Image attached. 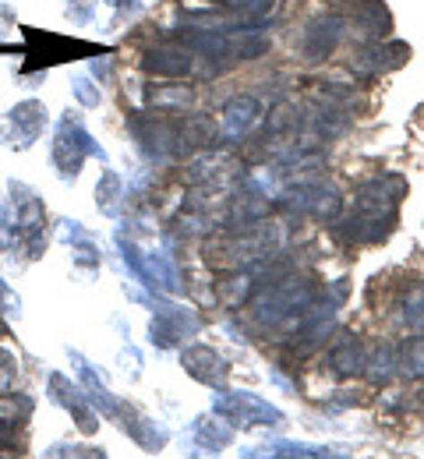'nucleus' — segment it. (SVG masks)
<instances>
[{"label": "nucleus", "instance_id": "f257e3e1", "mask_svg": "<svg viewBox=\"0 0 424 459\" xmlns=\"http://www.w3.org/2000/svg\"><path fill=\"white\" fill-rule=\"evenodd\" d=\"M287 205L298 209V212H311V216H318V220H336L340 209H343V198H340L336 187L307 184V187H301V191H290Z\"/></svg>", "mask_w": 424, "mask_h": 459}, {"label": "nucleus", "instance_id": "f03ea898", "mask_svg": "<svg viewBox=\"0 0 424 459\" xmlns=\"http://www.w3.org/2000/svg\"><path fill=\"white\" fill-rule=\"evenodd\" d=\"M216 410L223 417H230L234 424H280L283 420L280 410H273L269 403H262L258 396H251V393H234V396L216 403Z\"/></svg>", "mask_w": 424, "mask_h": 459}, {"label": "nucleus", "instance_id": "7ed1b4c3", "mask_svg": "<svg viewBox=\"0 0 424 459\" xmlns=\"http://www.w3.org/2000/svg\"><path fill=\"white\" fill-rule=\"evenodd\" d=\"M329 368H333L340 378L361 375V371H368V353H364V346L358 343L350 333H340V340L329 350Z\"/></svg>", "mask_w": 424, "mask_h": 459}, {"label": "nucleus", "instance_id": "20e7f679", "mask_svg": "<svg viewBox=\"0 0 424 459\" xmlns=\"http://www.w3.org/2000/svg\"><path fill=\"white\" fill-rule=\"evenodd\" d=\"M343 39V22L340 18H318L304 29V54L307 57H325L340 47Z\"/></svg>", "mask_w": 424, "mask_h": 459}, {"label": "nucleus", "instance_id": "39448f33", "mask_svg": "<svg viewBox=\"0 0 424 459\" xmlns=\"http://www.w3.org/2000/svg\"><path fill=\"white\" fill-rule=\"evenodd\" d=\"M411 60V47L407 43H389V47H375V50H364L358 57V71L364 74H378V71H396Z\"/></svg>", "mask_w": 424, "mask_h": 459}, {"label": "nucleus", "instance_id": "423d86ee", "mask_svg": "<svg viewBox=\"0 0 424 459\" xmlns=\"http://www.w3.org/2000/svg\"><path fill=\"white\" fill-rule=\"evenodd\" d=\"M184 368L195 375V378H202V382H223L227 378V364H223V357L220 353H212V350H205V346H195V350H187L184 353Z\"/></svg>", "mask_w": 424, "mask_h": 459}, {"label": "nucleus", "instance_id": "0eeeda50", "mask_svg": "<svg viewBox=\"0 0 424 459\" xmlns=\"http://www.w3.org/2000/svg\"><path fill=\"white\" fill-rule=\"evenodd\" d=\"M350 7H354V22L361 25L368 36H385L389 32L393 18H389V11H385L382 0H354Z\"/></svg>", "mask_w": 424, "mask_h": 459}, {"label": "nucleus", "instance_id": "6e6552de", "mask_svg": "<svg viewBox=\"0 0 424 459\" xmlns=\"http://www.w3.org/2000/svg\"><path fill=\"white\" fill-rule=\"evenodd\" d=\"M145 67L156 74H187L191 71V54L187 50H152L145 57Z\"/></svg>", "mask_w": 424, "mask_h": 459}, {"label": "nucleus", "instance_id": "1a4fd4ad", "mask_svg": "<svg viewBox=\"0 0 424 459\" xmlns=\"http://www.w3.org/2000/svg\"><path fill=\"white\" fill-rule=\"evenodd\" d=\"M258 103L251 100V96H244V100H234L230 103V110H227V134H247L251 131V124L258 120Z\"/></svg>", "mask_w": 424, "mask_h": 459}, {"label": "nucleus", "instance_id": "9d476101", "mask_svg": "<svg viewBox=\"0 0 424 459\" xmlns=\"http://www.w3.org/2000/svg\"><path fill=\"white\" fill-rule=\"evenodd\" d=\"M216 124H212V117H191L187 124L181 127V142L184 145H216Z\"/></svg>", "mask_w": 424, "mask_h": 459}, {"label": "nucleus", "instance_id": "9b49d317", "mask_svg": "<svg viewBox=\"0 0 424 459\" xmlns=\"http://www.w3.org/2000/svg\"><path fill=\"white\" fill-rule=\"evenodd\" d=\"M251 293H255V283H251L247 276H230V280H223V283L216 287V297H220L227 307H241Z\"/></svg>", "mask_w": 424, "mask_h": 459}, {"label": "nucleus", "instance_id": "f8f14e48", "mask_svg": "<svg viewBox=\"0 0 424 459\" xmlns=\"http://www.w3.org/2000/svg\"><path fill=\"white\" fill-rule=\"evenodd\" d=\"M403 371L414 378H424V336H414L403 346Z\"/></svg>", "mask_w": 424, "mask_h": 459}, {"label": "nucleus", "instance_id": "ddd939ff", "mask_svg": "<svg viewBox=\"0 0 424 459\" xmlns=\"http://www.w3.org/2000/svg\"><path fill=\"white\" fill-rule=\"evenodd\" d=\"M403 307H407L403 315H407V322H411V325H424V283H411Z\"/></svg>", "mask_w": 424, "mask_h": 459}, {"label": "nucleus", "instance_id": "4468645a", "mask_svg": "<svg viewBox=\"0 0 424 459\" xmlns=\"http://www.w3.org/2000/svg\"><path fill=\"white\" fill-rule=\"evenodd\" d=\"M230 11H238L241 18H262L276 0H223Z\"/></svg>", "mask_w": 424, "mask_h": 459}, {"label": "nucleus", "instance_id": "2eb2a0df", "mask_svg": "<svg viewBox=\"0 0 424 459\" xmlns=\"http://www.w3.org/2000/svg\"><path fill=\"white\" fill-rule=\"evenodd\" d=\"M152 100L160 103V107H170V103H177V107H187L191 103V89H160V92H152Z\"/></svg>", "mask_w": 424, "mask_h": 459}]
</instances>
